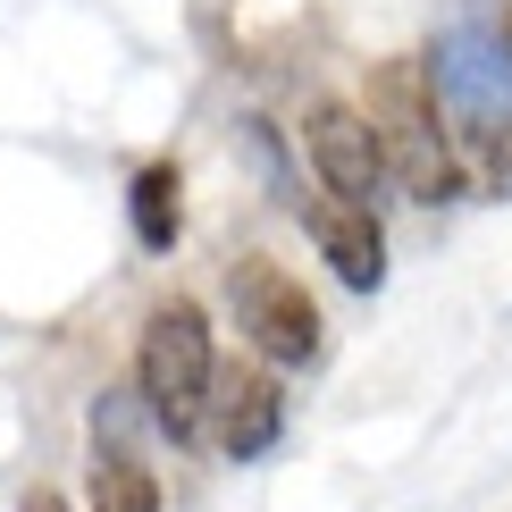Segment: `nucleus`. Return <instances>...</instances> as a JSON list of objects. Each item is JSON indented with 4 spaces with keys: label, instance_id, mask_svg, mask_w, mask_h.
Wrapping results in <instances>:
<instances>
[{
    "label": "nucleus",
    "instance_id": "4",
    "mask_svg": "<svg viewBox=\"0 0 512 512\" xmlns=\"http://www.w3.org/2000/svg\"><path fill=\"white\" fill-rule=\"evenodd\" d=\"M303 227H311L319 261L345 277L353 294H378V277H387V236H378V210H370V202H353V194H319V202L303 210Z\"/></svg>",
    "mask_w": 512,
    "mask_h": 512
},
{
    "label": "nucleus",
    "instance_id": "2",
    "mask_svg": "<svg viewBox=\"0 0 512 512\" xmlns=\"http://www.w3.org/2000/svg\"><path fill=\"white\" fill-rule=\"evenodd\" d=\"M210 378H219V361H210V319L194 303L152 311V328H143V403H152V420L168 437H194L202 429Z\"/></svg>",
    "mask_w": 512,
    "mask_h": 512
},
{
    "label": "nucleus",
    "instance_id": "8",
    "mask_svg": "<svg viewBox=\"0 0 512 512\" xmlns=\"http://www.w3.org/2000/svg\"><path fill=\"white\" fill-rule=\"evenodd\" d=\"M93 512H160V479L143 471L135 454L110 445V454L93 462Z\"/></svg>",
    "mask_w": 512,
    "mask_h": 512
},
{
    "label": "nucleus",
    "instance_id": "7",
    "mask_svg": "<svg viewBox=\"0 0 512 512\" xmlns=\"http://www.w3.org/2000/svg\"><path fill=\"white\" fill-rule=\"evenodd\" d=\"M126 210H135V236H143V252H168L177 244V227H185V202H177V168H143L135 177V194H126Z\"/></svg>",
    "mask_w": 512,
    "mask_h": 512
},
{
    "label": "nucleus",
    "instance_id": "3",
    "mask_svg": "<svg viewBox=\"0 0 512 512\" xmlns=\"http://www.w3.org/2000/svg\"><path fill=\"white\" fill-rule=\"evenodd\" d=\"M227 286H236V328H244L269 361H311V353H319V303L303 294V277H286L277 261L252 252V261H236Z\"/></svg>",
    "mask_w": 512,
    "mask_h": 512
},
{
    "label": "nucleus",
    "instance_id": "1",
    "mask_svg": "<svg viewBox=\"0 0 512 512\" xmlns=\"http://www.w3.org/2000/svg\"><path fill=\"white\" fill-rule=\"evenodd\" d=\"M370 126H378V152H387V177L412 202H454L462 194L437 59H387V68L370 76Z\"/></svg>",
    "mask_w": 512,
    "mask_h": 512
},
{
    "label": "nucleus",
    "instance_id": "9",
    "mask_svg": "<svg viewBox=\"0 0 512 512\" xmlns=\"http://www.w3.org/2000/svg\"><path fill=\"white\" fill-rule=\"evenodd\" d=\"M471 152H479V168H487V185L496 194H512V118H496V110H471Z\"/></svg>",
    "mask_w": 512,
    "mask_h": 512
},
{
    "label": "nucleus",
    "instance_id": "10",
    "mask_svg": "<svg viewBox=\"0 0 512 512\" xmlns=\"http://www.w3.org/2000/svg\"><path fill=\"white\" fill-rule=\"evenodd\" d=\"M26 512H68V504H59V496H26Z\"/></svg>",
    "mask_w": 512,
    "mask_h": 512
},
{
    "label": "nucleus",
    "instance_id": "5",
    "mask_svg": "<svg viewBox=\"0 0 512 512\" xmlns=\"http://www.w3.org/2000/svg\"><path fill=\"white\" fill-rule=\"evenodd\" d=\"M311 168H319V185H328V194L370 202V194H378V177H387V152H378L370 110H345V101H328V110L311 118Z\"/></svg>",
    "mask_w": 512,
    "mask_h": 512
},
{
    "label": "nucleus",
    "instance_id": "6",
    "mask_svg": "<svg viewBox=\"0 0 512 512\" xmlns=\"http://www.w3.org/2000/svg\"><path fill=\"white\" fill-rule=\"evenodd\" d=\"M210 412H219V445H227V462H252V454H269V445H277L286 395H277V378L236 370V378H210Z\"/></svg>",
    "mask_w": 512,
    "mask_h": 512
}]
</instances>
